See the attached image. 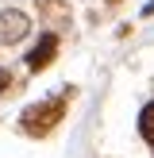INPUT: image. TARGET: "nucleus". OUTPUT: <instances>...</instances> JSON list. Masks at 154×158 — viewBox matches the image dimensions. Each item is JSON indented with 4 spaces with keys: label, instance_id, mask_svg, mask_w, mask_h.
Returning <instances> with one entry per match:
<instances>
[{
    "label": "nucleus",
    "instance_id": "2",
    "mask_svg": "<svg viewBox=\"0 0 154 158\" xmlns=\"http://www.w3.org/2000/svg\"><path fill=\"white\" fill-rule=\"evenodd\" d=\"M31 31V19L23 12H15V8H8V12H0V43L4 46H12V43H19L23 35Z\"/></svg>",
    "mask_w": 154,
    "mask_h": 158
},
{
    "label": "nucleus",
    "instance_id": "1",
    "mask_svg": "<svg viewBox=\"0 0 154 158\" xmlns=\"http://www.w3.org/2000/svg\"><path fill=\"white\" fill-rule=\"evenodd\" d=\"M62 112H66V100H43V104H31L27 112H23V131H27V135H46V131L62 120Z\"/></svg>",
    "mask_w": 154,
    "mask_h": 158
},
{
    "label": "nucleus",
    "instance_id": "4",
    "mask_svg": "<svg viewBox=\"0 0 154 158\" xmlns=\"http://www.w3.org/2000/svg\"><path fill=\"white\" fill-rule=\"evenodd\" d=\"M139 131H143L146 143H154V100L143 108V116H139Z\"/></svg>",
    "mask_w": 154,
    "mask_h": 158
},
{
    "label": "nucleus",
    "instance_id": "3",
    "mask_svg": "<svg viewBox=\"0 0 154 158\" xmlns=\"http://www.w3.org/2000/svg\"><path fill=\"white\" fill-rule=\"evenodd\" d=\"M54 50H58V39H54V35H43V39H38V46L27 54V66H31V69H43L46 62L54 58Z\"/></svg>",
    "mask_w": 154,
    "mask_h": 158
}]
</instances>
